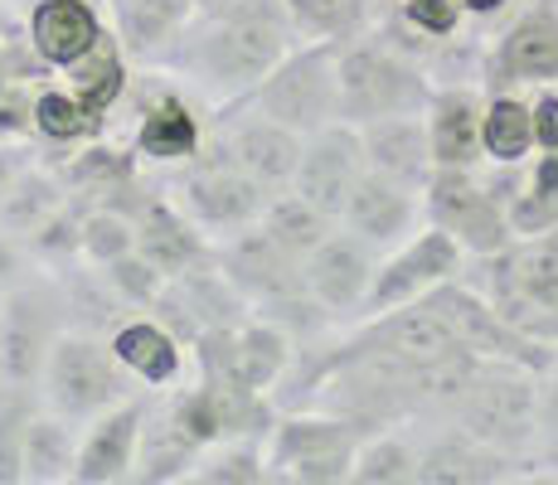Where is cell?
I'll list each match as a JSON object with an SVG mask.
<instances>
[{
	"instance_id": "36",
	"label": "cell",
	"mask_w": 558,
	"mask_h": 485,
	"mask_svg": "<svg viewBox=\"0 0 558 485\" xmlns=\"http://www.w3.org/2000/svg\"><path fill=\"white\" fill-rule=\"evenodd\" d=\"M292 10L316 35H345L360 15V0H292Z\"/></svg>"
},
{
	"instance_id": "3",
	"label": "cell",
	"mask_w": 558,
	"mask_h": 485,
	"mask_svg": "<svg viewBox=\"0 0 558 485\" xmlns=\"http://www.w3.org/2000/svg\"><path fill=\"white\" fill-rule=\"evenodd\" d=\"M486 296L524 336L558 344V229L520 239L486 257Z\"/></svg>"
},
{
	"instance_id": "17",
	"label": "cell",
	"mask_w": 558,
	"mask_h": 485,
	"mask_svg": "<svg viewBox=\"0 0 558 485\" xmlns=\"http://www.w3.org/2000/svg\"><path fill=\"white\" fill-rule=\"evenodd\" d=\"M364 136V156H369L374 170L403 180L413 190H427L437 170L433 156V136H427V117L423 112H403V117H379V122L360 126Z\"/></svg>"
},
{
	"instance_id": "39",
	"label": "cell",
	"mask_w": 558,
	"mask_h": 485,
	"mask_svg": "<svg viewBox=\"0 0 558 485\" xmlns=\"http://www.w3.org/2000/svg\"><path fill=\"white\" fill-rule=\"evenodd\" d=\"M530 107H534V146H539V150H558V93L544 88Z\"/></svg>"
},
{
	"instance_id": "29",
	"label": "cell",
	"mask_w": 558,
	"mask_h": 485,
	"mask_svg": "<svg viewBox=\"0 0 558 485\" xmlns=\"http://www.w3.org/2000/svg\"><path fill=\"white\" fill-rule=\"evenodd\" d=\"M263 229L272 233V239L282 243L287 253L311 257L320 243L330 239V214H326V209H316V204L302 199V194H292V199H277V204H267V214H263Z\"/></svg>"
},
{
	"instance_id": "28",
	"label": "cell",
	"mask_w": 558,
	"mask_h": 485,
	"mask_svg": "<svg viewBox=\"0 0 558 485\" xmlns=\"http://www.w3.org/2000/svg\"><path fill=\"white\" fill-rule=\"evenodd\" d=\"M112 354L126 364L132 374H142L146 384H166L170 374L180 369V350L175 340L166 336L160 326H146V320H136V326H122L112 336Z\"/></svg>"
},
{
	"instance_id": "42",
	"label": "cell",
	"mask_w": 558,
	"mask_h": 485,
	"mask_svg": "<svg viewBox=\"0 0 558 485\" xmlns=\"http://www.w3.org/2000/svg\"><path fill=\"white\" fill-rule=\"evenodd\" d=\"M15 267H20L15 247H10V243H5V233H0V282H5V277H15Z\"/></svg>"
},
{
	"instance_id": "37",
	"label": "cell",
	"mask_w": 558,
	"mask_h": 485,
	"mask_svg": "<svg viewBox=\"0 0 558 485\" xmlns=\"http://www.w3.org/2000/svg\"><path fill=\"white\" fill-rule=\"evenodd\" d=\"M83 247L98 263H117V257H126L136 247V233H126V223L112 219V214H98V219L83 223Z\"/></svg>"
},
{
	"instance_id": "14",
	"label": "cell",
	"mask_w": 558,
	"mask_h": 485,
	"mask_svg": "<svg viewBox=\"0 0 558 485\" xmlns=\"http://www.w3.org/2000/svg\"><path fill=\"white\" fill-rule=\"evenodd\" d=\"M417 194L423 190L403 185V180H393V175H384V170L369 166L360 175V185L350 190L340 219H345V229L360 233L364 243H403V239H413Z\"/></svg>"
},
{
	"instance_id": "30",
	"label": "cell",
	"mask_w": 558,
	"mask_h": 485,
	"mask_svg": "<svg viewBox=\"0 0 558 485\" xmlns=\"http://www.w3.org/2000/svg\"><path fill=\"white\" fill-rule=\"evenodd\" d=\"M59 204L63 199H59V190H53V180L15 175L10 190L0 194V223H5V229H20V233H35L59 214Z\"/></svg>"
},
{
	"instance_id": "19",
	"label": "cell",
	"mask_w": 558,
	"mask_h": 485,
	"mask_svg": "<svg viewBox=\"0 0 558 485\" xmlns=\"http://www.w3.org/2000/svg\"><path fill=\"white\" fill-rule=\"evenodd\" d=\"M302 132L272 122V117H257V122H243L229 142V156L243 175H253L263 190L277 185H296V170H302Z\"/></svg>"
},
{
	"instance_id": "16",
	"label": "cell",
	"mask_w": 558,
	"mask_h": 485,
	"mask_svg": "<svg viewBox=\"0 0 558 485\" xmlns=\"http://www.w3.org/2000/svg\"><path fill=\"white\" fill-rule=\"evenodd\" d=\"M185 204L204 229H248L253 219L267 214V190L253 175H243L239 166H209V170H190Z\"/></svg>"
},
{
	"instance_id": "38",
	"label": "cell",
	"mask_w": 558,
	"mask_h": 485,
	"mask_svg": "<svg viewBox=\"0 0 558 485\" xmlns=\"http://www.w3.org/2000/svg\"><path fill=\"white\" fill-rule=\"evenodd\" d=\"M107 277H112V287L122 291V296H132V301H156V267L146 263L142 253H136V257H132V253L117 257Z\"/></svg>"
},
{
	"instance_id": "18",
	"label": "cell",
	"mask_w": 558,
	"mask_h": 485,
	"mask_svg": "<svg viewBox=\"0 0 558 485\" xmlns=\"http://www.w3.org/2000/svg\"><path fill=\"white\" fill-rule=\"evenodd\" d=\"M500 83H558V10L534 5L500 35L490 53Z\"/></svg>"
},
{
	"instance_id": "35",
	"label": "cell",
	"mask_w": 558,
	"mask_h": 485,
	"mask_svg": "<svg viewBox=\"0 0 558 485\" xmlns=\"http://www.w3.org/2000/svg\"><path fill=\"white\" fill-rule=\"evenodd\" d=\"M190 476L195 481H267V461L253 447H229V451H214V457H199V466Z\"/></svg>"
},
{
	"instance_id": "45",
	"label": "cell",
	"mask_w": 558,
	"mask_h": 485,
	"mask_svg": "<svg viewBox=\"0 0 558 485\" xmlns=\"http://www.w3.org/2000/svg\"><path fill=\"white\" fill-rule=\"evenodd\" d=\"M204 5H214V10H229V5H239V0H204Z\"/></svg>"
},
{
	"instance_id": "27",
	"label": "cell",
	"mask_w": 558,
	"mask_h": 485,
	"mask_svg": "<svg viewBox=\"0 0 558 485\" xmlns=\"http://www.w3.org/2000/svg\"><path fill=\"white\" fill-rule=\"evenodd\" d=\"M78 471V447H73L63 413L29 417L25 433V481H69Z\"/></svg>"
},
{
	"instance_id": "32",
	"label": "cell",
	"mask_w": 558,
	"mask_h": 485,
	"mask_svg": "<svg viewBox=\"0 0 558 485\" xmlns=\"http://www.w3.org/2000/svg\"><path fill=\"white\" fill-rule=\"evenodd\" d=\"M142 150L146 156H156V160L190 156V150H195V122H190L185 107H175V102L156 107V112L146 117V126H142Z\"/></svg>"
},
{
	"instance_id": "44",
	"label": "cell",
	"mask_w": 558,
	"mask_h": 485,
	"mask_svg": "<svg viewBox=\"0 0 558 485\" xmlns=\"http://www.w3.org/2000/svg\"><path fill=\"white\" fill-rule=\"evenodd\" d=\"M10 180H15V175H10V150H0V194L10 190Z\"/></svg>"
},
{
	"instance_id": "2",
	"label": "cell",
	"mask_w": 558,
	"mask_h": 485,
	"mask_svg": "<svg viewBox=\"0 0 558 485\" xmlns=\"http://www.w3.org/2000/svg\"><path fill=\"white\" fill-rule=\"evenodd\" d=\"M452 417L461 433H471L476 441H486V447L510 451V457L534 447V437H544L539 369L514 364V360H481L466 393L452 403Z\"/></svg>"
},
{
	"instance_id": "10",
	"label": "cell",
	"mask_w": 558,
	"mask_h": 485,
	"mask_svg": "<svg viewBox=\"0 0 558 485\" xmlns=\"http://www.w3.org/2000/svg\"><path fill=\"white\" fill-rule=\"evenodd\" d=\"M199 364L204 379L239 388V393H257V388L277 384L287 369V340L277 326H223L199 336Z\"/></svg>"
},
{
	"instance_id": "4",
	"label": "cell",
	"mask_w": 558,
	"mask_h": 485,
	"mask_svg": "<svg viewBox=\"0 0 558 485\" xmlns=\"http://www.w3.org/2000/svg\"><path fill=\"white\" fill-rule=\"evenodd\" d=\"M340 73V122L369 126L379 117H403V112H427L433 88L389 45H350L336 63Z\"/></svg>"
},
{
	"instance_id": "13",
	"label": "cell",
	"mask_w": 558,
	"mask_h": 485,
	"mask_svg": "<svg viewBox=\"0 0 558 485\" xmlns=\"http://www.w3.org/2000/svg\"><path fill=\"white\" fill-rule=\"evenodd\" d=\"M374 243H364L360 233H330L316 253L306 257V291L330 311V316H345L369 301V287H374Z\"/></svg>"
},
{
	"instance_id": "1",
	"label": "cell",
	"mask_w": 558,
	"mask_h": 485,
	"mask_svg": "<svg viewBox=\"0 0 558 485\" xmlns=\"http://www.w3.org/2000/svg\"><path fill=\"white\" fill-rule=\"evenodd\" d=\"M287 49V20L272 0H239L219 10V25L199 39L190 53L199 83L214 93H243L257 88L267 73L282 63Z\"/></svg>"
},
{
	"instance_id": "11",
	"label": "cell",
	"mask_w": 558,
	"mask_h": 485,
	"mask_svg": "<svg viewBox=\"0 0 558 485\" xmlns=\"http://www.w3.org/2000/svg\"><path fill=\"white\" fill-rule=\"evenodd\" d=\"M369 170L364 156V136L360 126H320L311 132V146L302 150V170H296V194L311 199L316 209H326L330 219H340L350 190L360 185V175Z\"/></svg>"
},
{
	"instance_id": "12",
	"label": "cell",
	"mask_w": 558,
	"mask_h": 485,
	"mask_svg": "<svg viewBox=\"0 0 558 485\" xmlns=\"http://www.w3.org/2000/svg\"><path fill=\"white\" fill-rule=\"evenodd\" d=\"M53 301L45 291H15L0 301V388H29L53 354Z\"/></svg>"
},
{
	"instance_id": "25",
	"label": "cell",
	"mask_w": 558,
	"mask_h": 485,
	"mask_svg": "<svg viewBox=\"0 0 558 485\" xmlns=\"http://www.w3.org/2000/svg\"><path fill=\"white\" fill-rule=\"evenodd\" d=\"M481 146L496 166H520L534 150V107L520 97H490L481 117Z\"/></svg>"
},
{
	"instance_id": "41",
	"label": "cell",
	"mask_w": 558,
	"mask_h": 485,
	"mask_svg": "<svg viewBox=\"0 0 558 485\" xmlns=\"http://www.w3.org/2000/svg\"><path fill=\"white\" fill-rule=\"evenodd\" d=\"M530 190L558 199V150H544V156H539V166H534V175H530Z\"/></svg>"
},
{
	"instance_id": "23",
	"label": "cell",
	"mask_w": 558,
	"mask_h": 485,
	"mask_svg": "<svg viewBox=\"0 0 558 485\" xmlns=\"http://www.w3.org/2000/svg\"><path fill=\"white\" fill-rule=\"evenodd\" d=\"M29 35L49 63H78L98 49V15L83 0H45L29 20Z\"/></svg>"
},
{
	"instance_id": "40",
	"label": "cell",
	"mask_w": 558,
	"mask_h": 485,
	"mask_svg": "<svg viewBox=\"0 0 558 485\" xmlns=\"http://www.w3.org/2000/svg\"><path fill=\"white\" fill-rule=\"evenodd\" d=\"M539 427L549 441H558V350H554L549 369L539 374Z\"/></svg>"
},
{
	"instance_id": "21",
	"label": "cell",
	"mask_w": 558,
	"mask_h": 485,
	"mask_svg": "<svg viewBox=\"0 0 558 485\" xmlns=\"http://www.w3.org/2000/svg\"><path fill=\"white\" fill-rule=\"evenodd\" d=\"M514 457L500 447H486V441H476L471 433H447L442 441H433V447L423 451V461H417V481L427 485H486V481H510L514 476Z\"/></svg>"
},
{
	"instance_id": "33",
	"label": "cell",
	"mask_w": 558,
	"mask_h": 485,
	"mask_svg": "<svg viewBox=\"0 0 558 485\" xmlns=\"http://www.w3.org/2000/svg\"><path fill=\"white\" fill-rule=\"evenodd\" d=\"M25 388H0V481H25V433L29 408Z\"/></svg>"
},
{
	"instance_id": "24",
	"label": "cell",
	"mask_w": 558,
	"mask_h": 485,
	"mask_svg": "<svg viewBox=\"0 0 558 485\" xmlns=\"http://www.w3.org/2000/svg\"><path fill=\"white\" fill-rule=\"evenodd\" d=\"M136 253L166 277H180V272H190V267L204 263L199 233L190 229L170 204H146L142 209V223H136Z\"/></svg>"
},
{
	"instance_id": "8",
	"label": "cell",
	"mask_w": 558,
	"mask_h": 485,
	"mask_svg": "<svg viewBox=\"0 0 558 485\" xmlns=\"http://www.w3.org/2000/svg\"><path fill=\"white\" fill-rule=\"evenodd\" d=\"M360 427L345 417H292L277 427L272 451H267V476L272 481H350L360 451Z\"/></svg>"
},
{
	"instance_id": "15",
	"label": "cell",
	"mask_w": 558,
	"mask_h": 485,
	"mask_svg": "<svg viewBox=\"0 0 558 485\" xmlns=\"http://www.w3.org/2000/svg\"><path fill=\"white\" fill-rule=\"evenodd\" d=\"M296 263H302V257L287 253L267 229H248L223 247V277H229L239 291L257 296L263 306L306 291V272H296Z\"/></svg>"
},
{
	"instance_id": "9",
	"label": "cell",
	"mask_w": 558,
	"mask_h": 485,
	"mask_svg": "<svg viewBox=\"0 0 558 485\" xmlns=\"http://www.w3.org/2000/svg\"><path fill=\"white\" fill-rule=\"evenodd\" d=\"M461 247L447 229H423V233H413L399 253L389 257V263L374 272V287H369V316H379V311H393V306H403V301H417V296H427L433 287H442V282H452V277L461 272Z\"/></svg>"
},
{
	"instance_id": "34",
	"label": "cell",
	"mask_w": 558,
	"mask_h": 485,
	"mask_svg": "<svg viewBox=\"0 0 558 485\" xmlns=\"http://www.w3.org/2000/svg\"><path fill=\"white\" fill-rule=\"evenodd\" d=\"M35 122L45 126L49 136H83V132H93V122H98V112H93L83 97H63V93H45L35 102Z\"/></svg>"
},
{
	"instance_id": "20",
	"label": "cell",
	"mask_w": 558,
	"mask_h": 485,
	"mask_svg": "<svg viewBox=\"0 0 558 485\" xmlns=\"http://www.w3.org/2000/svg\"><path fill=\"white\" fill-rule=\"evenodd\" d=\"M142 423H146L142 403H122L107 417H98L93 433L83 437V447H78V471H73V481L107 485V481L132 476V457H136V441H142Z\"/></svg>"
},
{
	"instance_id": "6",
	"label": "cell",
	"mask_w": 558,
	"mask_h": 485,
	"mask_svg": "<svg viewBox=\"0 0 558 485\" xmlns=\"http://www.w3.org/2000/svg\"><path fill=\"white\" fill-rule=\"evenodd\" d=\"M340 49L316 45L296 59L277 63L263 83H257V112L272 122L292 126V132H320L330 117H340Z\"/></svg>"
},
{
	"instance_id": "22",
	"label": "cell",
	"mask_w": 558,
	"mask_h": 485,
	"mask_svg": "<svg viewBox=\"0 0 558 485\" xmlns=\"http://www.w3.org/2000/svg\"><path fill=\"white\" fill-rule=\"evenodd\" d=\"M481 117H486V107H481V97L471 88H442L433 93V102H427V136H433V156L437 166H476V156L486 146H481Z\"/></svg>"
},
{
	"instance_id": "31",
	"label": "cell",
	"mask_w": 558,
	"mask_h": 485,
	"mask_svg": "<svg viewBox=\"0 0 558 485\" xmlns=\"http://www.w3.org/2000/svg\"><path fill=\"white\" fill-rule=\"evenodd\" d=\"M417 461H423V451H413L408 441H399V437H369V441H360L350 481H360V485L417 481Z\"/></svg>"
},
{
	"instance_id": "26",
	"label": "cell",
	"mask_w": 558,
	"mask_h": 485,
	"mask_svg": "<svg viewBox=\"0 0 558 485\" xmlns=\"http://www.w3.org/2000/svg\"><path fill=\"white\" fill-rule=\"evenodd\" d=\"M190 10H195V0H117V25H122V39L132 49L156 53L180 35Z\"/></svg>"
},
{
	"instance_id": "5",
	"label": "cell",
	"mask_w": 558,
	"mask_h": 485,
	"mask_svg": "<svg viewBox=\"0 0 558 485\" xmlns=\"http://www.w3.org/2000/svg\"><path fill=\"white\" fill-rule=\"evenodd\" d=\"M423 209L437 229H447L476 257H496L500 247L514 243L506 194H496V185H481L471 166H437L423 190Z\"/></svg>"
},
{
	"instance_id": "7",
	"label": "cell",
	"mask_w": 558,
	"mask_h": 485,
	"mask_svg": "<svg viewBox=\"0 0 558 485\" xmlns=\"http://www.w3.org/2000/svg\"><path fill=\"white\" fill-rule=\"evenodd\" d=\"M126 364L88 336H59L45 364L49 408L63 417H98L126 398Z\"/></svg>"
},
{
	"instance_id": "46",
	"label": "cell",
	"mask_w": 558,
	"mask_h": 485,
	"mask_svg": "<svg viewBox=\"0 0 558 485\" xmlns=\"http://www.w3.org/2000/svg\"><path fill=\"white\" fill-rule=\"evenodd\" d=\"M539 5H549V10H558V0H539Z\"/></svg>"
},
{
	"instance_id": "43",
	"label": "cell",
	"mask_w": 558,
	"mask_h": 485,
	"mask_svg": "<svg viewBox=\"0 0 558 485\" xmlns=\"http://www.w3.org/2000/svg\"><path fill=\"white\" fill-rule=\"evenodd\" d=\"M500 5H506V0H461V10H471V15H496Z\"/></svg>"
}]
</instances>
